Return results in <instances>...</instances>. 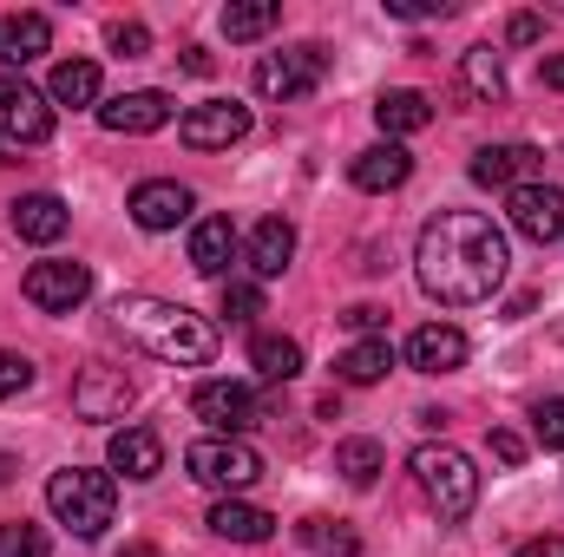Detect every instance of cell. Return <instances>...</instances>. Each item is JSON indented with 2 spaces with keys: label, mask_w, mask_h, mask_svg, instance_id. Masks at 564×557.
Wrapping results in <instances>:
<instances>
[{
  "label": "cell",
  "mask_w": 564,
  "mask_h": 557,
  "mask_svg": "<svg viewBox=\"0 0 564 557\" xmlns=\"http://www.w3.org/2000/svg\"><path fill=\"white\" fill-rule=\"evenodd\" d=\"M506 230L479 210H440L426 217L421 243H414V270L421 288L446 308H473L506 282Z\"/></svg>",
  "instance_id": "6da1fadb"
},
{
  "label": "cell",
  "mask_w": 564,
  "mask_h": 557,
  "mask_svg": "<svg viewBox=\"0 0 564 557\" xmlns=\"http://www.w3.org/2000/svg\"><path fill=\"white\" fill-rule=\"evenodd\" d=\"M112 321H119V335H126L132 348L158 354V361H171V368H204V361H217V328H210L197 308H184V302L119 295Z\"/></svg>",
  "instance_id": "7a4b0ae2"
},
{
  "label": "cell",
  "mask_w": 564,
  "mask_h": 557,
  "mask_svg": "<svg viewBox=\"0 0 564 557\" xmlns=\"http://www.w3.org/2000/svg\"><path fill=\"white\" fill-rule=\"evenodd\" d=\"M46 505H53V518H59L73 538H99V532L112 525V512H119V485H112V472L66 466V472L46 479Z\"/></svg>",
  "instance_id": "3957f363"
},
{
  "label": "cell",
  "mask_w": 564,
  "mask_h": 557,
  "mask_svg": "<svg viewBox=\"0 0 564 557\" xmlns=\"http://www.w3.org/2000/svg\"><path fill=\"white\" fill-rule=\"evenodd\" d=\"M408 466H414L426 505H433L440 518H466V512L479 505V472H473V459H466L459 446H421Z\"/></svg>",
  "instance_id": "277c9868"
},
{
  "label": "cell",
  "mask_w": 564,
  "mask_h": 557,
  "mask_svg": "<svg viewBox=\"0 0 564 557\" xmlns=\"http://www.w3.org/2000/svg\"><path fill=\"white\" fill-rule=\"evenodd\" d=\"M184 466H191V479L197 485H210V492H224V499H237V492H250L257 479H263V452L257 446H243V439H197L191 452H184Z\"/></svg>",
  "instance_id": "5b68a950"
},
{
  "label": "cell",
  "mask_w": 564,
  "mask_h": 557,
  "mask_svg": "<svg viewBox=\"0 0 564 557\" xmlns=\"http://www.w3.org/2000/svg\"><path fill=\"white\" fill-rule=\"evenodd\" d=\"M322 73H328V46H282V53H263L257 59V92L263 99H302V92H315L322 86Z\"/></svg>",
  "instance_id": "8992f818"
},
{
  "label": "cell",
  "mask_w": 564,
  "mask_h": 557,
  "mask_svg": "<svg viewBox=\"0 0 564 557\" xmlns=\"http://www.w3.org/2000/svg\"><path fill=\"white\" fill-rule=\"evenodd\" d=\"M0 132L13 144H46L53 139V99L26 86L20 73H0Z\"/></svg>",
  "instance_id": "52a82bcc"
},
{
  "label": "cell",
  "mask_w": 564,
  "mask_h": 557,
  "mask_svg": "<svg viewBox=\"0 0 564 557\" xmlns=\"http://www.w3.org/2000/svg\"><path fill=\"white\" fill-rule=\"evenodd\" d=\"M139 401L132 374L112 368V361H86L79 381H73V414L79 419H126V407Z\"/></svg>",
  "instance_id": "ba28073f"
},
{
  "label": "cell",
  "mask_w": 564,
  "mask_h": 557,
  "mask_svg": "<svg viewBox=\"0 0 564 557\" xmlns=\"http://www.w3.org/2000/svg\"><path fill=\"white\" fill-rule=\"evenodd\" d=\"M177 139L191 144V151H230L237 139H250V106H237V99H204V106L184 112Z\"/></svg>",
  "instance_id": "9c48e42d"
},
{
  "label": "cell",
  "mask_w": 564,
  "mask_h": 557,
  "mask_svg": "<svg viewBox=\"0 0 564 557\" xmlns=\"http://www.w3.org/2000/svg\"><path fill=\"white\" fill-rule=\"evenodd\" d=\"M191 414L204 419L217 439H237V433H250V426H257V401H250V387H243V381H204V387L191 394Z\"/></svg>",
  "instance_id": "30bf717a"
},
{
  "label": "cell",
  "mask_w": 564,
  "mask_h": 557,
  "mask_svg": "<svg viewBox=\"0 0 564 557\" xmlns=\"http://www.w3.org/2000/svg\"><path fill=\"white\" fill-rule=\"evenodd\" d=\"M20 288H26L33 308H46V315H73V308L93 295V270H86V263H33Z\"/></svg>",
  "instance_id": "8fae6325"
},
{
  "label": "cell",
  "mask_w": 564,
  "mask_h": 557,
  "mask_svg": "<svg viewBox=\"0 0 564 557\" xmlns=\"http://www.w3.org/2000/svg\"><path fill=\"white\" fill-rule=\"evenodd\" d=\"M506 217H512L519 237H532V243H558L564 237V190H552V184H519V190L506 197Z\"/></svg>",
  "instance_id": "7c38bea8"
},
{
  "label": "cell",
  "mask_w": 564,
  "mask_h": 557,
  "mask_svg": "<svg viewBox=\"0 0 564 557\" xmlns=\"http://www.w3.org/2000/svg\"><path fill=\"white\" fill-rule=\"evenodd\" d=\"M99 125L106 132H119V139H144V132H164L171 125V99L164 92H119V99H106L99 106Z\"/></svg>",
  "instance_id": "4fadbf2b"
},
{
  "label": "cell",
  "mask_w": 564,
  "mask_h": 557,
  "mask_svg": "<svg viewBox=\"0 0 564 557\" xmlns=\"http://www.w3.org/2000/svg\"><path fill=\"white\" fill-rule=\"evenodd\" d=\"M532 177H539V151L532 144H486V151H473V184H486V190L512 197Z\"/></svg>",
  "instance_id": "5bb4252c"
},
{
  "label": "cell",
  "mask_w": 564,
  "mask_h": 557,
  "mask_svg": "<svg viewBox=\"0 0 564 557\" xmlns=\"http://www.w3.org/2000/svg\"><path fill=\"white\" fill-rule=\"evenodd\" d=\"M348 177H355V190H368V197H388V190H401L408 177H414V151L408 144H368L355 164H348Z\"/></svg>",
  "instance_id": "9a60e30c"
},
{
  "label": "cell",
  "mask_w": 564,
  "mask_h": 557,
  "mask_svg": "<svg viewBox=\"0 0 564 557\" xmlns=\"http://www.w3.org/2000/svg\"><path fill=\"white\" fill-rule=\"evenodd\" d=\"M191 204H197V197H191L177 177H151V184L132 190V204H126V210H132V223H139V230H177V223L191 217Z\"/></svg>",
  "instance_id": "2e32d148"
},
{
  "label": "cell",
  "mask_w": 564,
  "mask_h": 557,
  "mask_svg": "<svg viewBox=\"0 0 564 557\" xmlns=\"http://www.w3.org/2000/svg\"><path fill=\"white\" fill-rule=\"evenodd\" d=\"M408 361L421 374H453V368H466V335L453 321H426V328L408 335Z\"/></svg>",
  "instance_id": "e0dca14e"
},
{
  "label": "cell",
  "mask_w": 564,
  "mask_h": 557,
  "mask_svg": "<svg viewBox=\"0 0 564 557\" xmlns=\"http://www.w3.org/2000/svg\"><path fill=\"white\" fill-rule=\"evenodd\" d=\"M7 223H13V237H26V243H59L66 237V204L53 197V190H26L13 210H7Z\"/></svg>",
  "instance_id": "ac0fdd59"
},
{
  "label": "cell",
  "mask_w": 564,
  "mask_h": 557,
  "mask_svg": "<svg viewBox=\"0 0 564 557\" xmlns=\"http://www.w3.org/2000/svg\"><path fill=\"white\" fill-rule=\"evenodd\" d=\"M106 459H112V472H126V479H158V472H164V439H158L151 426H119L112 446H106Z\"/></svg>",
  "instance_id": "d6986e66"
},
{
  "label": "cell",
  "mask_w": 564,
  "mask_h": 557,
  "mask_svg": "<svg viewBox=\"0 0 564 557\" xmlns=\"http://www.w3.org/2000/svg\"><path fill=\"white\" fill-rule=\"evenodd\" d=\"M289 256H295V223H289V217H263V223L250 230V243H243V263L270 282V276L289 270Z\"/></svg>",
  "instance_id": "ffe728a7"
},
{
  "label": "cell",
  "mask_w": 564,
  "mask_h": 557,
  "mask_svg": "<svg viewBox=\"0 0 564 557\" xmlns=\"http://www.w3.org/2000/svg\"><path fill=\"white\" fill-rule=\"evenodd\" d=\"M53 46V20L46 13H0V66H26Z\"/></svg>",
  "instance_id": "44dd1931"
},
{
  "label": "cell",
  "mask_w": 564,
  "mask_h": 557,
  "mask_svg": "<svg viewBox=\"0 0 564 557\" xmlns=\"http://www.w3.org/2000/svg\"><path fill=\"white\" fill-rule=\"evenodd\" d=\"M210 532L230 538V545H263V538L276 532V518H270L263 505H250V499H217V505H210Z\"/></svg>",
  "instance_id": "7402d4cb"
},
{
  "label": "cell",
  "mask_w": 564,
  "mask_h": 557,
  "mask_svg": "<svg viewBox=\"0 0 564 557\" xmlns=\"http://www.w3.org/2000/svg\"><path fill=\"white\" fill-rule=\"evenodd\" d=\"M230 256H237V230H230V217H204V223L191 230V270H197V276H224Z\"/></svg>",
  "instance_id": "603a6c76"
},
{
  "label": "cell",
  "mask_w": 564,
  "mask_h": 557,
  "mask_svg": "<svg viewBox=\"0 0 564 557\" xmlns=\"http://www.w3.org/2000/svg\"><path fill=\"white\" fill-rule=\"evenodd\" d=\"M375 125L381 132H426L433 125V106H426V92H414V86H394V92H381L375 99Z\"/></svg>",
  "instance_id": "cb8c5ba5"
},
{
  "label": "cell",
  "mask_w": 564,
  "mask_h": 557,
  "mask_svg": "<svg viewBox=\"0 0 564 557\" xmlns=\"http://www.w3.org/2000/svg\"><path fill=\"white\" fill-rule=\"evenodd\" d=\"M459 92L479 99V106H499V99H506V66H499L492 46H473V53L459 59Z\"/></svg>",
  "instance_id": "d4e9b609"
},
{
  "label": "cell",
  "mask_w": 564,
  "mask_h": 557,
  "mask_svg": "<svg viewBox=\"0 0 564 557\" xmlns=\"http://www.w3.org/2000/svg\"><path fill=\"white\" fill-rule=\"evenodd\" d=\"M388 368H394V348H388V335H368V341H355V348L335 361V374H341L348 387H375V381H388Z\"/></svg>",
  "instance_id": "484cf974"
},
{
  "label": "cell",
  "mask_w": 564,
  "mask_h": 557,
  "mask_svg": "<svg viewBox=\"0 0 564 557\" xmlns=\"http://www.w3.org/2000/svg\"><path fill=\"white\" fill-rule=\"evenodd\" d=\"M46 99H53V106H99V66H93V59H59Z\"/></svg>",
  "instance_id": "4316f807"
},
{
  "label": "cell",
  "mask_w": 564,
  "mask_h": 557,
  "mask_svg": "<svg viewBox=\"0 0 564 557\" xmlns=\"http://www.w3.org/2000/svg\"><path fill=\"white\" fill-rule=\"evenodd\" d=\"M250 368H257L263 381H295V374H302V348H295L289 335H257V341H250Z\"/></svg>",
  "instance_id": "83f0119b"
},
{
  "label": "cell",
  "mask_w": 564,
  "mask_h": 557,
  "mask_svg": "<svg viewBox=\"0 0 564 557\" xmlns=\"http://www.w3.org/2000/svg\"><path fill=\"white\" fill-rule=\"evenodd\" d=\"M295 538H302L315 557H361V538H355L341 518H302V525H295Z\"/></svg>",
  "instance_id": "f1b7e54d"
},
{
  "label": "cell",
  "mask_w": 564,
  "mask_h": 557,
  "mask_svg": "<svg viewBox=\"0 0 564 557\" xmlns=\"http://www.w3.org/2000/svg\"><path fill=\"white\" fill-rule=\"evenodd\" d=\"M381 466H388V452H381L375 439H341V446H335V472H341L348 485H375Z\"/></svg>",
  "instance_id": "f546056e"
},
{
  "label": "cell",
  "mask_w": 564,
  "mask_h": 557,
  "mask_svg": "<svg viewBox=\"0 0 564 557\" xmlns=\"http://www.w3.org/2000/svg\"><path fill=\"white\" fill-rule=\"evenodd\" d=\"M276 20H282L276 0H237V7H224V33L230 40H263Z\"/></svg>",
  "instance_id": "4dcf8cb0"
},
{
  "label": "cell",
  "mask_w": 564,
  "mask_h": 557,
  "mask_svg": "<svg viewBox=\"0 0 564 557\" xmlns=\"http://www.w3.org/2000/svg\"><path fill=\"white\" fill-rule=\"evenodd\" d=\"M0 557H46V532H40V525H26V518L0 525Z\"/></svg>",
  "instance_id": "1f68e13d"
},
{
  "label": "cell",
  "mask_w": 564,
  "mask_h": 557,
  "mask_svg": "<svg viewBox=\"0 0 564 557\" xmlns=\"http://www.w3.org/2000/svg\"><path fill=\"white\" fill-rule=\"evenodd\" d=\"M224 315L230 321H257L263 315V288L257 282H224Z\"/></svg>",
  "instance_id": "d6a6232c"
},
{
  "label": "cell",
  "mask_w": 564,
  "mask_h": 557,
  "mask_svg": "<svg viewBox=\"0 0 564 557\" xmlns=\"http://www.w3.org/2000/svg\"><path fill=\"white\" fill-rule=\"evenodd\" d=\"M26 387H33V361L13 354V348H0V401H13V394H26Z\"/></svg>",
  "instance_id": "836d02e7"
},
{
  "label": "cell",
  "mask_w": 564,
  "mask_h": 557,
  "mask_svg": "<svg viewBox=\"0 0 564 557\" xmlns=\"http://www.w3.org/2000/svg\"><path fill=\"white\" fill-rule=\"evenodd\" d=\"M532 426H539V446H552V452H564V401H539V414H532Z\"/></svg>",
  "instance_id": "e575fe53"
},
{
  "label": "cell",
  "mask_w": 564,
  "mask_h": 557,
  "mask_svg": "<svg viewBox=\"0 0 564 557\" xmlns=\"http://www.w3.org/2000/svg\"><path fill=\"white\" fill-rule=\"evenodd\" d=\"M112 46H119L126 59H139L144 46H151V33H144V20H119V26H112Z\"/></svg>",
  "instance_id": "d590c367"
},
{
  "label": "cell",
  "mask_w": 564,
  "mask_h": 557,
  "mask_svg": "<svg viewBox=\"0 0 564 557\" xmlns=\"http://www.w3.org/2000/svg\"><path fill=\"white\" fill-rule=\"evenodd\" d=\"M486 446H492V459H499V466H519V459H525V439H519L512 426H492V439H486Z\"/></svg>",
  "instance_id": "8d00e7d4"
},
{
  "label": "cell",
  "mask_w": 564,
  "mask_h": 557,
  "mask_svg": "<svg viewBox=\"0 0 564 557\" xmlns=\"http://www.w3.org/2000/svg\"><path fill=\"white\" fill-rule=\"evenodd\" d=\"M539 33H545V20H539V13H512V20H506V40H512V46H532Z\"/></svg>",
  "instance_id": "74e56055"
},
{
  "label": "cell",
  "mask_w": 564,
  "mask_h": 557,
  "mask_svg": "<svg viewBox=\"0 0 564 557\" xmlns=\"http://www.w3.org/2000/svg\"><path fill=\"white\" fill-rule=\"evenodd\" d=\"M341 321H348V328H355V335L368 341V335L381 328V308H375V302H355V308H341Z\"/></svg>",
  "instance_id": "f35d334b"
},
{
  "label": "cell",
  "mask_w": 564,
  "mask_h": 557,
  "mask_svg": "<svg viewBox=\"0 0 564 557\" xmlns=\"http://www.w3.org/2000/svg\"><path fill=\"white\" fill-rule=\"evenodd\" d=\"M388 13H401V20H433V13H446V0H388Z\"/></svg>",
  "instance_id": "ab89813d"
},
{
  "label": "cell",
  "mask_w": 564,
  "mask_h": 557,
  "mask_svg": "<svg viewBox=\"0 0 564 557\" xmlns=\"http://www.w3.org/2000/svg\"><path fill=\"white\" fill-rule=\"evenodd\" d=\"M512 557H564V538H525Z\"/></svg>",
  "instance_id": "60d3db41"
},
{
  "label": "cell",
  "mask_w": 564,
  "mask_h": 557,
  "mask_svg": "<svg viewBox=\"0 0 564 557\" xmlns=\"http://www.w3.org/2000/svg\"><path fill=\"white\" fill-rule=\"evenodd\" d=\"M539 79H545L552 92H564V53H545V59H539Z\"/></svg>",
  "instance_id": "b9f144b4"
},
{
  "label": "cell",
  "mask_w": 564,
  "mask_h": 557,
  "mask_svg": "<svg viewBox=\"0 0 564 557\" xmlns=\"http://www.w3.org/2000/svg\"><path fill=\"white\" fill-rule=\"evenodd\" d=\"M184 73H197V79H204V73H210V53H204V46H184Z\"/></svg>",
  "instance_id": "7bdbcfd3"
},
{
  "label": "cell",
  "mask_w": 564,
  "mask_h": 557,
  "mask_svg": "<svg viewBox=\"0 0 564 557\" xmlns=\"http://www.w3.org/2000/svg\"><path fill=\"white\" fill-rule=\"evenodd\" d=\"M119 557H158V551H151V545H126Z\"/></svg>",
  "instance_id": "ee69618b"
},
{
  "label": "cell",
  "mask_w": 564,
  "mask_h": 557,
  "mask_svg": "<svg viewBox=\"0 0 564 557\" xmlns=\"http://www.w3.org/2000/svg\"><path fill=\"white\" fill-rule=\"evenodd\" d=\"M7 479H13V459H7V452H0V485H7Z\"/></svg>",
  "instance_id": "f6af8a7d"
}]
</instances>
